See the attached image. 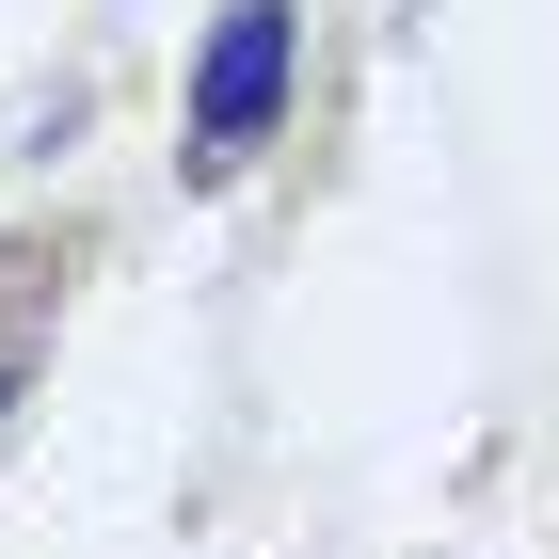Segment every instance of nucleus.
Returning <instances> with one entry per match:
<instances>
[{
  "label": "nucleus",
  "instance_id": "nucleus-1",
  "mask_svg": "<svg viewBox=\"0 0 559 559\" xmlns=\"http://www.w3.org/2000/svg\"><path fill=\"white\" fill-rule=\"evenodd\" d=\"M288 48H304L288 0H224L209 81H192V176H240V160H257V129L288 112Z\"/></svg>",
  "mask_w": 559,
  "mask_h": 559
},
{
  "label": "nucleus",
  "instance_id": "nucleus-2",
  "mask_svg": "<svg viewBox=\"0 0 559 559\" xmlns=\"http://www.w3.org/2000/svg\"><path fill=\"white\" fill-rule=\"evenodd\" d=\"M48 304H64V240H0V416H16V384L48 352Z\"/></svg>",
  "mask_w": 559,
  "mask_h": 559
}]
</instances>
